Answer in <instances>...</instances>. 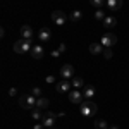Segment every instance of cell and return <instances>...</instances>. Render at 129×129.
I'll list each match as a JSON object with an SVG mask.
<instances>
[{
  "instance_id": "cell-1",
  "label": "cell",
  "mask_w": 129,
  "mask_h": 129,
  "mask_svg": "<svg viewBox=\"0 0 129 129\" xmlns=\"http://www.w3.org/2000/svg\"><path fill=\"white\" fill-rule=\"evenodd\" d=\"M96 110H98V107H96V103L93 100H84L79 105V112L83 117H93L96 114Z\"/></svg>"
},
{
  "instance_id": "cell-2",
  "label": "cell",
  "mask_w": 129,
  "mask_h": 129,
  "mask_svg": "<svg viewBox=\"0 0 129 129\" xmlns=\"http://www.w3.org/2000/svg\"><path fill=\"white\" fill-rule=\"evenodd\" d=\"M36 102H38V98H36L35 95H26V96L22 95V96H19V105L26 110L36 109Z\"/></svg>"
},
{
  "instance_id": "cell-3",
  "label": "cell",
  "mask_w": 129,
  "mask_h": 129,
  "mask_svg": "<svg viewBox=\"0 0 129 129\" xmlns=\"http://www.w3.org/2000/svg\"><path fill=\"white\" fill-rule=\"evenodd\" d=\"M33 48V45H31V40H24V38H21L14 43V52L16 53H24V52H31Z\"/></svg>"
},
{
  "instance_id": "cell-4",
  "label": "cell",
  "mask_w": 129,
  "mask_h": 129,
  "mask_svg": "<svg viewBox=\"0 0 129 129\" xmlns=\"http://www.w3.org/2000/svg\"><path fill=\"white\" fill-rule=\"evenodd\" d=\"M100 43H102L105 48H110V47H114V45L117 43V36H115L114 33H105V35L102 36Z\"/></svg>"
},
{
  "instance_id": "cell-5",
  "label": "cell",
  "mask_w": 129,
  "mask_h": 129,
  "mask_svg": "<svg viewBox=\"0 0 129 129\" xmlns=\"http://www.w3.org/2000/svg\"><path fill=\"white\" fill-rule=\"evenodd\" d=\"M52 21H53V24H57V26H64L66 21H67V17H66V14H64L62 10H53V12H52Z\"/></svg>"
},
{
  "instance_id": "cell-6",
  "label": "cell",
  "mask_w": 129,
  "mask_h": 129,
  "mask_svg": "<svg viewBox=\"0 0 129 129\" xmlns=\"http://www.w3.org/2000/svg\"><path fill=\"white\" fill-rule=\"evenodd\" d=\"M84 95L81 93L79 89H74V91H69V102L71 103H78V105H81L83 102H84Z\"/></svg>"
},
{
  "instance_id": "cell-7",
  "label": "cell",
  "mask_w": 129,
  "mask_h": 129,
  "mask_svg": "<svg viewBox=\"0 0 129 129\" xmlns=\"http://www.w3.org/2000/svg\"><path fill=\"white\" fill-rule=\"evenodd\" d=\"M60 76H62V79H71L74 76V67L71 64H64L60 67Z\"/></svg>"
},
{
  "instance_id": "cell-8",
  "label": "cell",
  "mask_w": 129,
  "mask_h": 129,
  "mask_svg": "<svg viewBox=\"0 0 129 129\" xmlns=\"http://www.w3.org/2000/svg\"><path fill=\"white\" fill-rule=\"evenodd\" d=\"M55 119H57V114H53V112H47V114L43 115V126H45V127H53Z\"/></svg>"
},
{
  "instance_id": "cell-9",
  "label": "cell",
  "mask_w": 129,
  "mask_h": 129,
  "mask_svg": "<svg viewBox=\"0 0 129 129\" xmlns=\"http://www.w3.org/2000/svg\"><path fill=\"white\" fill-rule=\"evenodd\" d=\"M33 35H35V33H33V28H31V26L24 24V26L21 28V36H22L24 40H31V38H33Z\"/></svg>"
},
{
  "instance_id": "cell-10",
  "label": "cell",
  "mask_w": 129,
  "mask_h": 129,
  "mask_svg": "<svg viewBox=\"0 0 129 129\" xmlns=\"http://www.w3.org/2000/svg\"><path fill=\"white\" fill-rule=\"evenodd\" d=\"M43 53H45V48H43L41 45H35V47L31 48V57H33V59H41Z\"/></svg>"
},
{
  "instance_id": "cell-11",
  "label": "cell",
  "mask_w": 129,
  "mask_h": 129,
  "mask_svg": "<svg viewBox=\"0 0 129 129\" xmlns=\"http://www.w3.org/2000/svg\"><path fill=\"white\" fill-rule=\"evenodd\" d=\"M71 86H72V84H71L69 81L64 79V81H60L59 84H57V91H59V93H69V91H71Z\"/></svg>"
},
{
  "instance_id": "cell-12",
  "label": "cell",
  "mask_w": 129,
  "mask_h": 129,
  "mask_svg": "<svg viewBox=\"0 0 129 129\" xmlns=\"http://www.w3.org/2000/svg\"><path fill=\"white\" fill-rule=\"evenodd\" d=\"M38 38H40L41 41H48L50 38H52V33H50L48 28H41L40 31H38Z\"/></svg>"
},
{
  "instance_id": "cell-13",
  "label": "cell",
  "mask_w": 129,
  "mask_h": 129,
  "mask_svg": "<svg viewBox=\"0 0 129 129\" xmlns=\"http://www.w3.org/2000/svg\"><path fill=\"white\" fill-rule=\"evenodd\" d=\"M107 7H109V10H120L122 0H107Z\"/></svg>"
},
{
  "instance_id": "cell-14",
  "label": "cell",
  "mask_w": 129,
  "mask_h": 129,
  "mask_svg": "<svg viewBox=\"0 0 129 129\" xmlns=\"http://www.w3.org/2000/svg\"><path fill=\"white\" fill-rule=\"evenodd\" d=\"M89 52H91L93 55L103 53V45H102V43H95V41H93V43L89 45Z\"/></svg>"
},
{
  "instance_id": "cell-15",
  "label": "cell",
  "mask_w": 129,
  "mask_h": 129,
  "mask_svg": "<svg viewBox=\"0 0 129 129\" xmlns=\"http://www.w3.org/2000/svg\"><path fill=\"white\" fill-rule=\"evenodd\" d=\"M103 26L105 28H114V26H117V17H114V16H107L105 19H103Z\"/></svg>"
},
{
  "instance_id": "cell-16",
  "label": "cell",
  "mask_w": 129,
  "mask_h": 129,
  "mask_svg": "<svg viewBox=\"0 0 129 129\" xmlns=\"http://www.w3.org/2000/svg\"><path fill=\"white\" fill-rule=\"evenodd\" d=\"M83 95H84L86 100H91L93 96H95V88H93V86H86L84 91H83Z\"/></svg>"
},
{
  "instance_id": "cell-17",
  "label": "cell",
  "mask_w": 129,
  "mask_h": 129,
  "mask_svg": "<svg viewBox=\"0 0 129 129\" xmlns=\"http://www.w3.org/2000/svg\"><path fill=\"white\" fill-rule=\"evenodd\" d=\"M83 17V14H81V10H72L71 12V16H69V19H71V22H78V21Z\"/></svg>"
},
{
  "instance_id": "cell-18",
  "label": "cell",
  "mask_w": 129,
  "mask_h": 129,
  "mask_svg": "<svg viewBox=\"0 0 129 129\" xmlns=\"http://www.w3.org/2000/svg\"><path fill=\"white\" fill-rule=\"evenodd\" d=\"M71 84H72V86H74L76 89H79L81 86L84 84V79H83V78H72V81H71Z\"/></svg>"
},
{
  "instance_id": "cell-19",
  "label": "cell",
  "mask_w": 129,
  "mask_h": 129,
  "mask_svg": "<svg viewBox=\"0 0 129 129\" xmlns=\"http://www.w3.org/2000/svg\"><path fill=\"white\" fill-rule=\"evenodd\" d=\"M95 129H109V124H107V120H103V119L95 120Z\"/></svg>"
},
{
  "instance_id": "cell-20",
  "label": "cell",
  "mask_w": 129,
  "mask_h": 129,
  "mask_svg": "<svg viewBox=\"0 0 129 129\" xmlns=\"http://www.w3.org/2000/svg\"><path fill=\"white\" fill-rule=\"evenodd\" d=\"M64 52H66V45L62 43V45H60L57 50H53V52H52V57H55V59H57V57H60V55H62Z\"/></svg>"
},
{
  "instance_id": "cell-21",
  "label": "cell",
  "mask_w": 129,
  "mask_h": 129,
  "mask_svg": "<svg viewBox=\"0 0 129 129\" xmlns=\"http://www.w3.org/2000/svg\"><path fill=\"white\" fill-rule=\"evenodd\" d=\"M47 107H48V100H47V98H40V96H38L36 109H47Z\"/></svg>"
},
{
  "instance_id": "cell-22",
  "label": "cell",
  "mask_w": 129,
  "mask_h": 129,
  "mask_svg": "<svg viewBox=\"0 0 129 129\" xmlns=\"http://www.w3.org/2000/svg\"><path fill=\"white\" fill-rule=\"evenodd\" d=\"M107 16H105V10H102V9H96V12H95V19L96 21H102L103 22V19H105Z\"/></svg>"
},
{
  "instance_id": "cell-23",
  "label": "cell",
  "mask_w": 129,
  "mask_h": 129,
  "mask_svg": "<svg viewBox=\"0 0 129 129\" xmlns=\"http://www.w3.org/2000/svg\"><path fill=\"white\" fill-rule=\"evenodd\" d=\"M89 4H91L93 7H96V9H103V5H105V0H89Z\"/></svg>"
},
{
  "instance_id": "cell-24",
  "label": "cell",
  "mask_w": 129,
  "mask_h": 129,
  "mask_svg": "<svg viewBox=\"0 0 129 129\" xmlns=\"http://www.w3.org/2000/svg\"><path fill=\"white\" fill-rule=\"evenodd\" d=\"M33 119H35V120H43V115H41V112H40V109L33 110Z\"/></svg>"
},
{
  "instance_id": "cell-25",
  "label": "cell",
  "mask_w": 129,
  "mask_h": 129,
  "mask_svg": "<svg viewBox=\"0 0 129 129\" xmlns=\"http://www.w3.org/2000/svg\"><path fill=\"white\" fill-rule=\"evenodd\" d=\"M103 57H105V59H112V50L105 48V50H103Z\"/></svg>"
},
{
  "instance_id": "cell-26",
  "label": "cell",
  "mask_w": 129,
  "mask_h": 129,
  "mask_svg": "<svg viewBox=\"0 0 129 129\" xmlns=\"http://www.w3.org/2000/svg\"><path fill=\"white\" fill-rule=\"evenodd\" d=\"M31 95H35V96H40V95H41V89H40V88H33V89H31Z\"/></svg>"
},
{
  "instance_id": "cell-27",
  "label": "cell",
  "mask_w": 129,
  "mask_h": 129,
  "mask_svg": "<svg viewBox=\"0 0 129 129\" xmlns=\"http://www.w3.org/2000/svg\"><path fill=\"white\" fill-rule=\"evenodd\" d=\"M53 81H55V78H53V76H47V78H45V83H48V84H52Z\"/></svg>"
},
{
  "instance_id": "cell-28",
  "label": "cell",
  "mask_w": 129,
  "mask_h": 129,
  "mask_svg": "<svg viewBox=\"0 0 129 129\" xmlns=\"http://www.w3.org/2000/svg\"><path fill=\"white\" fill-rule=\"evenodd\" d=\"M16 93H17V91H16V88H10V89H9V95H10V96H14Z\"/></svg>"
},
{
  "instance_id": "cell-29",
  "label": "cell",
  "mask_w": 129,
  "mask_h": 129,
  "mask_svg": "<svg viewBox=\"0 0 129 129\" xmlns=\"http://www.w3.org/2000/svg\"><path fill=\"white\" fill-rule=\"evenodd\" d=\"M43 127H45V126H43V122H41V124H36L33 129H43Z\"/></svg>"
},
{
  "instance_id": "cell-30",
  "label": "cell",
  "mask_w": 129,
  "mask_h": 129,
  "mask_svg": "<svg viewBox=\"0 0 129 129\" xmlns=\"http://www.w3.org/2000/svg\"><path fill=\"white\" fill-rule=\"evenodd\" d=\"M109 129H119V126H110Z\"/></svg>"
},
{
  "instance_id": "cell-31",
  "label": "cell",
  "mask_w": 129,
  "mask_h": 129,
  "mask_svg": "<svg viewBox=\"0 0 129 129\" xmlns=\"http://www.w3.org/2000/svg\"><path fill=\"white\" fill-rule=\"evenodd\" d=\"M50 129H55V127H50Z\"/></svg>"
}]
</instances>
